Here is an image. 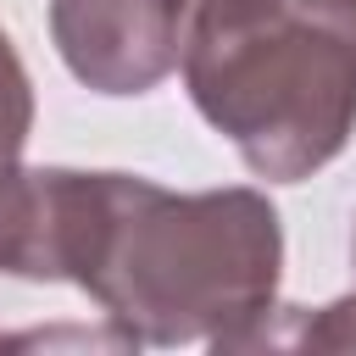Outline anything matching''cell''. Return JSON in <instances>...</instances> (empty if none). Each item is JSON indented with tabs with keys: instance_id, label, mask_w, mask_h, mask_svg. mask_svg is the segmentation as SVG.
<instances>
[{
	"instance_id": "obj_1",
	"label": "cell",
	"mask_w": 356,
	"mask_h": 356,
	"mask_svg": "<svg viewBox=\"0 0 356 356\" xmlns=\"http://www.w3.org/2000/svg\"><path fill=\"white\" fill-rule=\"evenodd\" d=\"M284 228L261 189H161L50 167V284H78L134 345L250 350L278 312Z\"/></svg>"
},
{
	"instance_id": "obj_2",
	"label": "cell",
	"mask_w": 356,
	"mask_h": 356,
	"mask_svg": "<svg viewBox=\"0 0 356 356\" xmlns=\"http://www.w3.org/2000/svg\"><path fill=\"white\" fill-rule=\"evenodd\" d=\"M178 67L267 184L312 178L356 134V0H195Z\"/></svg>"
},
{
	"instance_id": "obj_3",
	"label": "cell",
	"mask_w": 356,
	"mask_h": 356,
	"mask_svg": "<svg viewBox=\"0 0 356 356\" xmlns=\"http://www.w3.org/2000/svg\"><path fill=\"white\" fill-rule=\"evenodd\" d=\"M184 0H50V39L95 95H145L184 56Z\"/></svg>"
},
{
	"instance_id": "obj_4",
	"label": "cell",
	"mask_w": 356,
	"mask_h": 356,
	"mask_svg": "<svg viewBox=\"0 0 356 356\" xmlns=\"http://www.w3.org/2000/svg\"><path fill=\"white\" fill-rule=\"evenodd\" d=\"M28 134H33V83H28V67H22L17 44L0 28V184L22 167Z\"/></svg>"
},
{
	"instance_id": "obj_5",
	"label": "cell",
	"mask_w": 356,
	"mask_h": 356,
	"mask_svg": "<svg viewBox=\"0 0 356 356\" xmlns=\"http://www.w3.org/2000/svg\"><path fill=\"white\" fill-rule=\"evenodd\" d=\"M350 250H356V239H350ZM306 334H312V345L317 350H356V289L350 295H339V300H328V306H317L312 317H306Z\"/></svg>"
},
{
	"instance_id": "obj_6",
	"label": "cell",
	"mask_w": 356,
	"mask_h": 356,
	"mask_svg": "<svg viewBox=\"0 0 356 356\" xmlns=\"http://www.w3.org/2000/svg\"><path fill=\"white\" fill-rule=\"evenodd\" d=\"M184 6H195V0H184Z\"/></svg>"
}]
</instances>
